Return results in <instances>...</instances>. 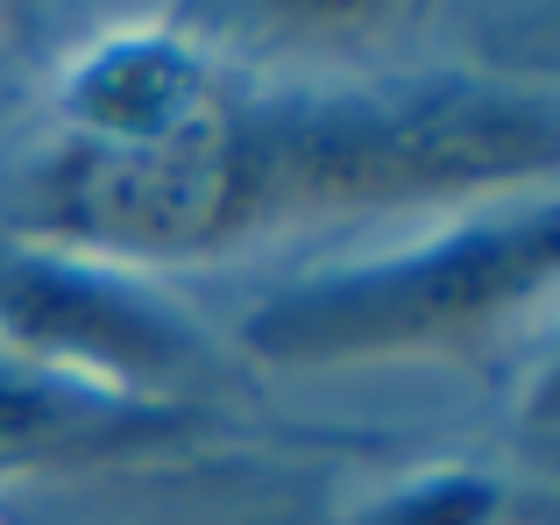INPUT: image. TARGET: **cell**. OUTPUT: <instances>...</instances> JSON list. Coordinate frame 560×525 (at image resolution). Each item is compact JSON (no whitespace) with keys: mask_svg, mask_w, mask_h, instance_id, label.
Listing matches in <instances>:
<instances>
[{"mask_svg":"<svg viewBox=\"0 0 560 525\" xmlns=\"http://www.w3.org/2000/svg\"><path fill=\"white\" fill-rule=\"evenodd\" d=\"M341 525H518V490L482 469H425L397 490H376Z\"/></svg>","mask_w":560,"mask_h":525,"instance_id":"4","label":"cell"},{"mask_svg":"<svg viewBox=\"0 0 560 525\" xmlns=\"http://www.w3.org/2000/svg\"><path fill=\"white\" fill-rule=\"evenodd\" d=\"M248 235L305 213L425 207L547 178L560 107L539 85L419 71V79L234 93Z\"/></svg>","mask_w":560,"mask_h":525,"instance_id":"1","label":"cell"},{"mask_svg":"<svg viewBox=\"0 0 560 525\" xmlns=\"http://www.w3.org/2000/svg\"><path fill=\"white\" fill-rule=\"evenodd\" d=\"M0 355L150 405H191L220 348L142 270L0 228Z\"/></svg>","mask_w":560,"mask_h":525,"instance_id":"3","label":"cell"},{"mask_svg":"<svg viewBox=\"0 0 560 525\" xmlns=\"http://www.w3.org/2000/svg\"><path fill=\"white\" fill-rule=\"evenodd\" d=\"M560 270V207L468 213L411 249L313 270L234 319V348L262 370H348V362L462 355L533 313Z\"/></svg>","mask_w":560,"mask_h":525,"instance_id":"2","label":"cell"}]
</instances>
